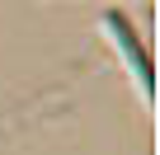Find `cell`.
<instances>
[{
	"mask_svg": "<svg viewBox=\"0 0 160 155\" xmlns=\"http://www.w3.org/2000/svg\"><path fill=\"white\" fill-rule=\"evenodd\" d=\"M108 33L118 38V42H127V56H132V66H137V80H141V94H151V61H146V52L132 42V28H127V19L118 14V10H108Z\"/></svg>",
	"mask_w": 160,
	"mask_h": 155,
	"instance_id": "1",
	"label": "cell"
}]
</instances>
